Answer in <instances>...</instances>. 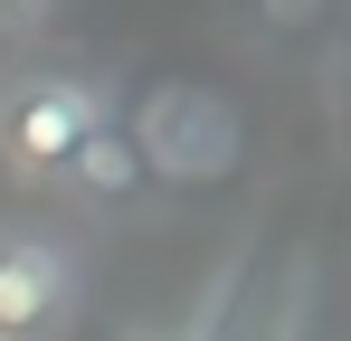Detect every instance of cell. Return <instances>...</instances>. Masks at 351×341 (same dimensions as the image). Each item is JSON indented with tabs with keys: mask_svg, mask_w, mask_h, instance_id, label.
Masks as SVG:
<instances>
[{
	"mask_svg": "<svg viewBox=\"0 0 351 341\" xmlns=\"http://www.w3.org/2000/svg\"><path fill=\"white\" fill-rule=\"evenodd\" d=\"M323 10H332V0H247V19H256L266 38H304V29H323Z\"/></svg>",
	"mask_w": 351,
	"mask_h": 341,
	"instance_id": "obj_5",
	"label": "cell"
},
{
	"mask_svg": "<svg viewBox=\"0 0 351 341\" xmlns=\"http://www.w3.org/2000/svg\"><path fill=\"white\" fill-rule=\"evenodd\" d=\"M38 19H48V0H0V38H29Z\"/></svg>",
	"mask_w": 351,
	"mask_h": 341,
	"instance_id": "obj_6",
	"label": "cell"
},
{
	"mask_svg": "<svg viewBox=\"0 0 351 341\" xmlns=\"http://www.w3.org/2000/svg\"><path fill=\"white\" fill-rule=\"evenodd\" d=\"M114 123L143 162V180H162V190H209L247 162V114L209 76H152L133 95V114H114Z\"/></svg>",
	"mask_w": 351,
	"mask_h": 341,
	"instance_id": "obj_1",
	"label": "cell"
},
{
	"mask_svg": "<svg viewBox=\"0 0 351 341\" xmlns=\"http://www.w3.org/2000/svg\"><path fill=\"white\" fill-rule=\"evenodd\" d=\"M76 313V256L66 237L0 227V341H48Z\"/></svg>",
	"mask_w": 351,
	"mask_h": 341,
	"instance_id": "obj_3",
	"label": "cell"
},
{
	"mask_svg": "<svg viewBox=\"0 0 351 341\" xmlns=\"http://www.w3.org/2000/svg\"><path fill=\"white\" fill-rule=\"evenodd\" d=\"M133 180H143V162H133V142H123V123H105L76 162H66V190L76 199H95V209H114V199H133Z\"/></svg>",
	"mask_w": 351,
	"mask_h": 341,
	"instance_id": "obj_4",
	"label": "cell"
},
{
	"mask_svg": "<svg viewBox=\"0 0 351 341\" xmlns=\"http://www.w3.org/2000/svg\"><path fill=\"white\" fill-rule=\"evenodd\" d=\"M114 123L105 86L76 76V66H29L10 95H0V162L19 180H66V162Z\"/></svg>",
	"mask_w": 351,
	"mask_h": 341,
	"instance_id": "obj_2",
	"label": "cell"
}]
</instances>
